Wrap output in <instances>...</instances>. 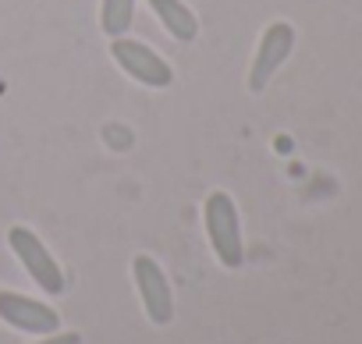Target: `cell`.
Segmentation results:
<instances>
[{
    "label": "cell",
    "mask_w": 362,
    "mask_h": 344,
    "mask_svg": "<svg viewBox=\"0 0 362 344\" xmlns=\"http://www.w3.org/2000/svg\"><path fill=\"white\" fill-rule=\"evenodd\" d=\"M153 8V15L160 18V25L177 40V43H192L199 36V18L185 0H146Z\"/></svg>",
    "instance_id": "cell-7"
},
{
    "label": "cell",
    "mask_w": 362,
    "mask_h": 344,
    "mask_svg": "<svg viewBox=\"0 0 362 344\" xmlns=\"http://www.w3.org/2000/svg\"><path fill=\"white\" fill-rule=\"evenodd\" d=\"M8 245H11V252L18 256V263H22V270L47 291V295H64L68 291V280H64V270H61V263L54 259V252L40 242V235L36 231H29V227H22V224H15L11 231H8Z\"/></svg>",
    "instance_id": "cell-2"
},
{
    "label": "cell",
    "mask_w": 362,
    "mask_h": 344,
    "mask_svg": "<svg viewBox=\"0 0 362 344\" xmlns=\"http://www.w3.org/2000/svg\"><path fill=\"white\" fill-rule=\"evenodd\" d=\"M291 47H295V29L288 22H274L267 25L259 47H256V57H252V68H249V89L252 93H263L270 85V78L281 71V64L291 57Z\"/></svg>",
    "instance_id": "cell-5"
},
{
    "label": "cell",
    "mask_w": 362,
    "mask_h": 344,
    "mask_svg": "<svg viewBox=\"0 0 362 344\" xmlns=\"http://www.w3.org/2000/svg\"><path fill=\"white\" fill-rule=\"evenodd\" d=\"M110 54H114V61H117V68L128 75V78H135L139 85H149V89H167L170 82H174V71H170V64L153 50V47H146V43H139V40H128V36H117L114 40V47H110Z\"/></svg>",
    "instance_id": "cell-3"
},
{
    "label": "cell",
    "mask_w": 362,
    "mask_h": 344,
    "mask_svg": "<svg viewBox=\"0 0 362 344\" xmlns=\"http://www.w3.org/2000/svg\"><path fill=\"white\" fill-rule=\"evenodd\" d=\"M0 319L15 330H22V333H40V337L61 330L57 309H50L40 298L18 295V291H0Z\"/></svg>",
    "instance_id": "cell-6"
},
{
    "label": "cell",
    "mask_w": 362,
    "mask_h": 344,
    "mask_svg": "<svg viewBox=\"0 0 362 344\" xmlns=\"http://www.w3.org/2000/svg\"><path fill=\"white\" fill-rule=\"evenodd\" d=\"M36 344H82V333H75V330H57V333H47L43 340H36Z\"/></svg>",
    "instance_id": "cell-9"
},
{
    "label": "cell",
    "mask_w": 362,
    "mask_h": 344,
    "mask_svg": "<svg viewBox=\"0 0 362 344\" xmlns=\"http://www.w3.org/2000/svg\"><path fill=\"white\" fill-rule=\"evenodd\" d=\"M132 277H135V287H139V298H142L146 316L156 326H167L174 319V291H170V280H167L163 266L153 256H142L139 252L132 259Z\"/></svg>",
    "instance_id": "cell-4"
},
{
    "label": "cell",
    "mask_w": 362,
    "mask_h": 344,
    "mask_svg": "<svg viewBox=\"0 0 362 344\" xmlns=\"http://www.w3.org/2000/svg\"><path fill=\"white\" fill-rule=\"evenodd\" d=\"M203 220H206V235H210V245H214L221 266L238 270L245 263V242H242L235 199L228 192H210L203 203Z\"/></svg>",
    "instance_id": "cell-1"
},
{
    "label": "cell",
    "mask_w": 362,
    "mask_h": 344,
    "mask_svg": "<svg viewBox=\"0 0 362 344\" xmlns=\"http://www.w3.org/2000/svg\"><path fill=\"white\" fill-rule=\"evenodd\" d=\"M135 22V0H103L100 4V25L110 40L124 36Z\"/></svg>",
    "instance_id": "cell-8"
}]
</instances>
